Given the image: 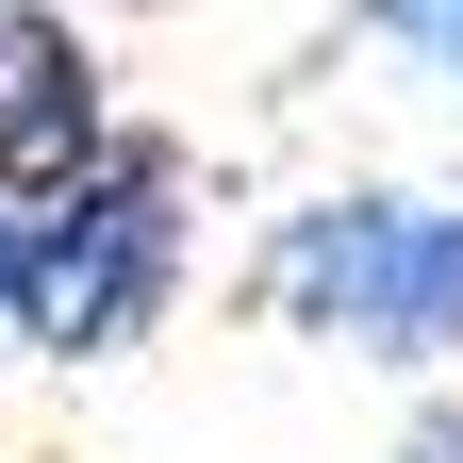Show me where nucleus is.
<instances>
[{
  "mask_svg": "<svg viewBox=\"0 0 463 463\" xmlns=\"http://www.w3.org/2000/svg\"><path fill=\"white\" fill-rule=\"evenodd\" d=\"M249 298L298 347H347V364H397V381L463 364V183H331V199H281L265 249H249Z\"/></svg>",
  "mask_w": 463,
  "mask_h": 463,
  "instance_id": "1",
  "label": "nucleus"
},
{
  "mask_svg": "<svg viewBox=\"0 0 463 463\" xmlns=\"http://www.w3.org/2000/svg\"><path fill=\"white\" fill-rule=\"evenodd\" d=\"M199 265V165L183 133H116L67 199H33L17 232V347L33 364H133V347L183 315Z\"/></svg>",
  "mask_w": 463,
  "mask_h": 463,
  "instance_id": "2",
  "label": "nucleus"
},
{
  "mask_svg": "<svg viewBox=\"0 0 463 463\" xmlns=\"http://www.w3.org/2000/svg\"><path fill=\"white\" fill-rule=\"evenodd\" d=\"M133 133L116 116V67H99V33H83V0H0V199H67L83 165Z\"/></svg>",
  "mask_w": 463,
  "mask_h": 463,
  "instance_id": "3",
  "label": "nucleus"
},
{
  "mask_svg": "<svg viewBox=\"0 0 463 463\" xmlns=\"http://www.w3.org/2000/svg\"><path fill=\"white\" fill-rule=\"evenodd\" d=\"M364 33L397 50V67H430V83L463 99V0H364Z\"/></svg>",
  "mask_w": 463,
  "mask_h": 463,
  "instance_id": "4",
  "label": "nucleus"
},
{
  "mask_svg": "<svg viewBox=\"0 0 463 463\" xmlns=\"http://www.w3.org/2000/svg\"><path fill=\"white\" fill-rule=\"evenodd\" d=\"M397 463H463V397H430V414L397 430Z\"/></svg>",
  "mask_w": 463,
  "mask_h": 463,
  "instance_id": "5",
  "label": "nucleus"
},
{
  "mask_svg": "<svg viewBox=\"0 0 463 463\" xmlns=\"http://www.w3.org/2000/svg\"><path fill=\"white\" fill-rule=\"evenodd\" d=\"M17 232H33V215L0 199V364H17Z\"/></svg>",
  "mask_w": 463,
  "mask_h": 463,
  "instance_id": "6",
  "label": "nucleus"
}]
</instances>
